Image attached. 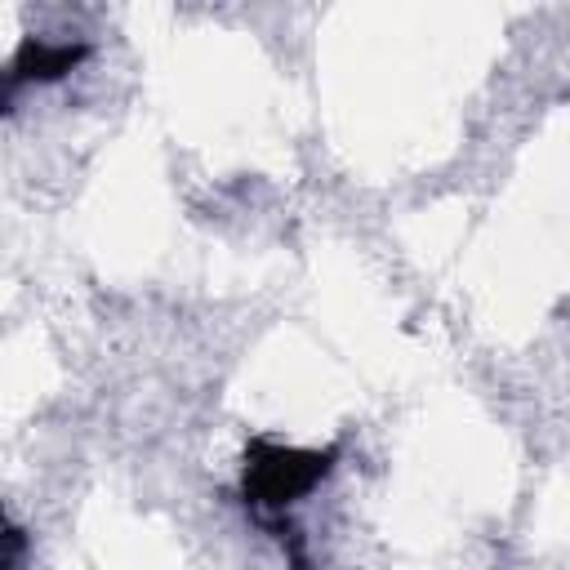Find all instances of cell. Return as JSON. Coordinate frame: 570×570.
Returning a JSON list of instances; mask_svg holds the SVG:
<instances>
[{
	"label": "cell",
	"mask_w": 570,
	"mask_h": 570,
	"mask_svg": "<svg viewBox=\"0 0 570 570\" xmlns=\"http://www.w3.org/2000/svg\"><path fill=\"white\" fill-rule=\"evenodd\" d=\"M276 530H281V543H294V530H285V525H276ZM294 566H298V570H307V561H303V552H298V548H294Z\"/></svg>",
	"instance_id": "3957f363"
},
{
	"label": "cell",
	"mask_w": 570,
	"mask_h": 570,
	"mask_svg": "<svg viewBox=\"0 0 570 570\" xmlns=\"http://www.w3.org/2000/svg\"><path fill=\"white\" fill-rule=\"evenodd\" d=\"M85 58H89V45H85V40H40V36H27V40L18 45V53L9 58V71H4V98L13 102V94H18L22 85L58 80V76L76 71Z\"/></svg>",
	"instance_id": "7a4b0ae2"
},
{
	"label": "cell",
	"mask_w": 570,
	"mask_h": 570,
	"mask_svg": "<svg viewBox=\"0 0 570 570\" xmlns=\"http://www.w3.org/2000/svg\"><path fill=\"white\" fill-rule=\"evenodd\" d=\"M338 450H294V445H272V441H249L245 450V503L254 508H285L303 499L316 481L330 476Z\"/></svg>",
	"instance_id": "6da1fadb"
}]
</instances>
